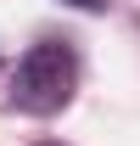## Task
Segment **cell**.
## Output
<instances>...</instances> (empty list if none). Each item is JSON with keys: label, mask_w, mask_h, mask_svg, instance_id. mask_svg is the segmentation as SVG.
I'll list each match as a JSON object with an SVG mask.
<instances>
[{"label": "cell", "mask_w": 140, "mask_h": 146, "mask_svg": "<svg viewBox=\"0 0 140 146\" xmlns=\"http://www.w3.org/2000/svg\"><path fill=\"white\" fill-rule=\"evenodd\" d=\"M73 90H79V56L62 39H39L17 62V73H11V107L34 112V118L62 112L73 101Z\"/></svg>", "instance_id": "6da1fadb"}, {"label": "cell", "mask_w": 140, "mask_h": 146, "mask_svg": "<svg viewBox=\"0 0 140 146\" xmlns=\"http://www.w3.org/2000/svg\"><path fill=\"white\" fill-rule=\"evenodd\" d=\"M67 6H79V11H106V0H67Z\"/></svg>", "instance_id": "7a4b0ae2"}, {"label": "cell", "mask_w": 140, "mask_h": 146, "mask_svg": "<svg viewBox=\"0 0 140 146\" xmlns=\"http://www.w3.org/2000/svg\"><path fill=\"white\" fill-rule=\"evenodd\" d=\"M39 146H56V141H39Z\"/></svg>", "instance_id": "3957f363"}]
</instances>
